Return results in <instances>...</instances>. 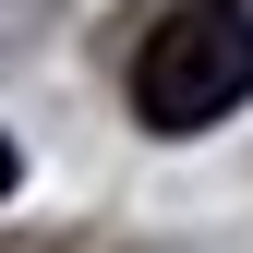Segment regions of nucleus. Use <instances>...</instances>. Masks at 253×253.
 <instances>
[{
	"mask_svg": "<svg viewBox=\"0 0 253 253\" xmlns=\"http://www.w3.org/2000/svg\"><path fill=\"white\" fill-rule=\"evenodd\" d=\"M12 169H24V157H12V133H0V205H12Z\"/></svg>",
	"mask_w": 253,
	"mask_h": 253,
	"instance_id": "nucleus-2",
	"label": "nucleus"
},
{
	"mask_svg": "<svg viewBox=\"0 0 253 253\" xmlns=\"http://www.w3.org/2000/svg\"><path fill=\"white\" fill-rule=\"evenodd\" d=\"M253 97V12L241 0H181L133 48V121L145 133H205Z\"/></svg>",
	"mask_w": 253,
	"mask_h": 253,
	"instance_id": "nucleus-1",
	"label": "nucleus"
}]
</instances>
